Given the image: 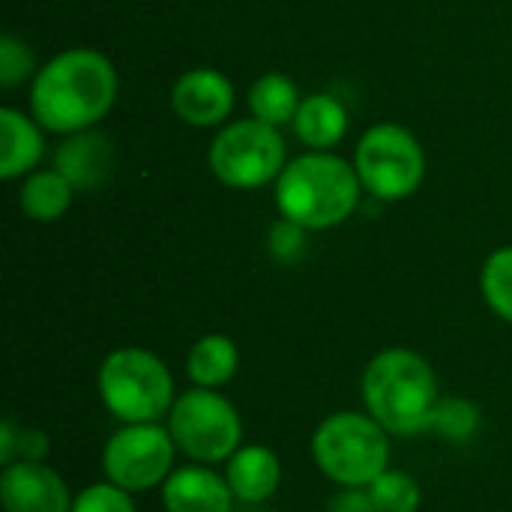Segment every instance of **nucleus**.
Segmentation results:
<instances>
[{"label": "nucleus", "mask_w": 512, "mask_h": 512, "mask_svg": "<svg viewBox=\"0 0 512 512\" xmlns=\"http://www.w3.org/2000/svg\"><path fill=\"white\" fill-rule=\"evenodd\" d=\"M390 432L366 411L327 414L309 441L315 468L336 489H366L390 468Z\"/></svg>", "instance_id": "5"}, {"label": "nucleus", "mask_w": 512, "mask_h": 512, "mask_svg": "<svg viewBox=\"0 0 512 512\" xmlns=\"http://www.w3.org/2000/svg\"><path fill=\"white\" fill-rule=\"evenodd\" d=\"M96 396L117 423H165L177 387L159 354L123 345L102 357L96 369Z\"/></svg>", "instance_id": "4"}, {"label": "nucleus", "mask_w": 512, "mask_h": 512, "mask_svg": "<svg viewBox=\"0 0 512 512\" xmlns=\"http://www.w3.org/2000/svg\"><path fill=\"white\" fill-rule=\"evenodd\" d=\"M117 99V72L102 51L69 48L36 69L30 84L33 120L57 135L93 129Z\"/></svg>", "instance_id": "1"}, {"label": "nucleus", "mask_w": 512, "mask_h": 512, "mask_svg": "<svg viewBox=\"0 0 512 512\" xmlns=\"http://www.w3.org/2000/svg\"><path fill=\"white\" fill-rule=\"evenodd\" d=\"M45 153L42 126L15 108H0V177H27Z\"/></svg>", "instance_id": "14"}, {"label": "nucleus", "mask_w": 512, "mask_h": 512, "mask_svg": "<svg viewBox=\"0 0 512 512\" xmlns=\"http://www.w3.org/2000/svg\"><path fill=\"white\" fill-rule=\"evenodd\" d=\"M360 174L330 150H312L285 165L276 180V207L282 219L306 228L327 231L354 216L360 204Z\"/></svg>", "instance_id": "3"}, {"label": "nucleus", "mask_w": 512, "mask_h": 512, "mask_svg": "<svg viewBox=\"0 0 512 512\" xmlns=\"http://www.w3.org/2000/svg\"><path fill=\"white\" fill-rule=\"evenodd\" d=\"M300 93H297V84L282 75V72H267L261 75L252 90H249V108H252V117L267 123V126H285V123H294L297 117V108H300Z\"/></svg>", "instance_id": "19"}, {"label": "nucleus", "mask_w": 512, "mask_h": 512, "mask_svg": "<svg viewBox=\"0 0 512 512\" xmlns=\"http://www.w3.org/2000/svg\"><path fill=\"white\" fill-rule=\"evenodd\" d=\"M159 501L165 512H234L237 504L225 474L195 462L174 468L159 489Z\"/></svg>", "instance_id": "12"}, {"label": "nucleus", "mask_w": 512, "mask_h": 512, "mask_svg": "<svg viewBox=\"0 0 512 512\" xmlns=\"http://www.w3.org/2000/svg\"><path fill=\"white\" fill-rule=\"evenodd\" d=\"M354 168L369 195L381 201H402L420 189L426 177V153L405 126L378 123L360 138Z\"/></svg>", "instance_id": "8"}, {"label": "nucleus", "mask_w": 512, "mask_h": 512, "mask_svg": "<svg viewBox=\"0 0 512 512\" xmlns=\"http://www.w3.org/2000/svg\"><path fill=\"white\" fill-rule=\"evenodd\" d=\"M69 512H138V507H135L132 492H126L108 480H99V483H90L75 492Z\"/></svg>", "instance_id": "24"}, {"label": "nucleus", "mask_w": 512, "mask_h": 512, "mask_svg": "<svg viewBox=\"0 0 512 512\" xmlns=\"http://www.w3.org/2000/svg\"><path fill=\"white\" fill-rule=\"evenodd\" d=\"M210 171L231 189H258L285 171V141L276 126L261 120H237L225 126L207 153Z\"/></svg>", "instance_id": "9"}, {"label": "nucleus", "mask_w": 512, "mask_h": 512, "mask_svg": "<svg viewBox=\"0 0 512 512\" xmlns=\"http://www.w3.org/2000/svg\"><path fill=\"white\" fill-rule=\"evenodd\" d=\"M480 426H483V414L471 399L441 393V399L432 411L429 432H435L438 438H444L450 444H471L477 438Z\"/></svg>", "instance_id": "20"}, {"label": "nucleus", "mask_w": 512, "mask_h": 512, "mask_svg": "<svg viewBox=\"0 0 512 512\" xmlns=\"http://www.w3.org/2000/svg\"><path fill=\"white\" fill-rule=\"evenodd\" d=\"M240 372V348L225 333L201 336L186 354V378L192 387L222 390Z\"/></svg>", "instance_id": "15"}, {"label": "nucleus", "mask_w": 512, "mask_h": 512, "mask_svg": "<svg viewBox=\"0 0 512 512\" xmlns=\"http://www.w3.org/2000/svg\"><path fill=\"white\" fill-rule=\"evenodd\" d=\"M222 474L237 504H264L282 489V480H285L282 459L267 444H243L225 462Z\"/></svg>", "instance_id": "13"}, {"label": "nucleus", "mask_w": 512, "mask_h": 512, "mask_svg": "<svg viewBox=\"0 0 512 512\" xmlns=\"http://www.w3.org/2000/svg\"><path fill=\"white\" fill-rule=\"evenodd\" d=\"M303 231H306V228H300V225L282 219V222L273 228V234H270V249H273V255L282 258V261H294V258L300 255V249H303Z\"/></svg>", "instance_id": "26"}, {"label": "nucleus", "mask_w": 512, "mask_h": 512, "mask_svg": "<svg viewBox=\"0 0 512 512\" xmlns=\"http://www.w3.org/2000/svg\"><path fill=\"white\" fill-rule=\"evenodd\" d=\"M165 426L186 462L225 465L243 441V417L222 390L189 387L177 393Z\"/></svg>", "instance_id": "6"}, {"label": "nucleus", "mask_w": 512, "mask_h": 512, "mask_svg": "<svg viewBox=\"0 0 512 512\" xmlns=\"http://www.w3.org/2000/svg\"><path fill=\"white\" fill-rule=\"evenodd\" d=\"M111 162H114V150H111L108 138L87 129V132H75L69 141L60 144L54 168L63 171L75 189H87L108 177Z\"/></svg>", "instance_id": "16"}, {"label": "nucleus", "mask_w": 512, "mask_h": 512, "mask_svg": "<svg viewBox=\"0 0 512 512\" xmlns=\"http://www.w3.org/2000/svg\"><path fill=\"white\" fill-rule=\"evenodd\" d=\"M72 195H75V186L63 171L42 168L24 177L18 201H21L24 216H30L33 222H57L72 207Z\"/></svg>", "instance_id": "18"}, {"label": "nucleus", "mask_w": 512, "mask_h": 512, "mask_svg": "<svg viewBox=\"0 0 512 512\" xmlns=\"http://www.w3.org/2000/svg\"><path fill=\"white\" fill-rule=\"evenodd\" d=\"M324 512H378L369 489H339L330 495Z\"/></svg>", "instance_id": "27"}, {"label": "nucleus", "mask_w": 512, "mask_h": 512, "mask_svg": "<svg viewBox=\"0 0 512 512\" xmlns=\"http://www.w3.org/2000/svg\"><path fill=\"white\" fill-rule=\"evenodd\" d=\"M294 132L303 144H309L312 150H330L333 144H339L348 132V111L345 105L330 96V93H315L306 96L297 108L294 117Z\"/></svg>", "instance_id": "17"}, {"label": "nucleus", "mask_w": 512, "mask_h": 512, "mask_svg": "<svg viewBox=\"0 0 512 512\" xmlns=\"http://www.w3.org/2000/svg\"><path fill=\"white\" fill-rule=\"evenodd\" d=\"M366 489H369L372 504L378 512H420V507H423L420 483L411 474L396 471V468H387Z\"/></svg>", "instance_id": "21"}, {"label": "nucleus", "mask_w": 512, "mask_h": 512, "mask_svg": "<svg viewBox=\"0 0 512 512\" xmlns=\"http://www.w3.org/2000/svg\"><path fill=\"white\" fill-rule=\"evenodd\" d=\"M72 489L48 462H12L0 471L3 512H69Z\"/></svg>", "instance_id": "10"}, {"label": "nucleus", "mask_w": 512, "mask_h": 512, "mask_svg": "<svg viewBox=\"0 0 512 512\" xmlns=\"http://www.w3.org/2000/svg\"><path fill=\"white\" fill-rule=\"evenodd\" d=\"M171 105L189 126H219L234 111V84L219 69H189L174 81Z\"/></svg>", "instance_id": "11"}, {"label": "nucleus", "mask_w": 512, "mask_h": 512, "mask_svg": "<svg viewBox=\"0 0 512 512\" xmlns=\"http://www.w3.org/2000/svg\"><path fill=\"white\" fill-rule=\"evenodd\" d=\"M177 444L165 423H120L102 447V477L132 495L159 492L177 468Z\"/></svg>", "instance_id": "7"}, {"label": "nucleus", "mask_w": 512, "mask_h": 512, "mask_svg": "<svg viewBox=\"0 0 512 512\" xmlns=\"http://www.w3.org/2000/svg\"><path fill=\"white\" fill-rule=\"evenodd\" d=\"M30 75H36L30 48L24 42H18L12 33H6L0 39V84L9 90V87H18Z\"/></svg>", "instance_id": "25"}, {"label": "nucleus", "mask_w": 512, "mask_h": 512, "mask_svg": "<svg viewBox=\"0 0 512 512\" xmlns=\"http://www.w3.org/2000/svg\"><path fill=\"white\" fill-rule=\"evenodd\" d=\"M363 411L393 438H417L429 432L432 411L441 399L432 363L411 348L378 351L360 378Z\"/></svg>", "instance_id": "2"}, {"label": "nucleus", "mask_w": 512, "mask_h": 512, "mask_svg": "<svg viewBox=\"0 0 512 512\" xmlns=\"http://www.w3.org/2000/svg\"><path fill=\"white\" fill-rule=\"evenodd\" d=\"M480 291L486 306L501 318L512 324V246L495 249L480 273Z\"/></svg>", "instance_id": "22"}, {"label": "nucleus", "mask_w": 512, "mask_h": 512, "mask_svg": "<svg viewBox=\"0 0 512 512\" xmlns=\"http://www.w3.org/2000/svg\"><path fill=\"white\" fill-rule=\"evenodd\" d=\"M51 438L36 426H18L15 417L0 423V468L12 462H48Z\"/></svg>", "instance_id": "23"}]
</instances>
